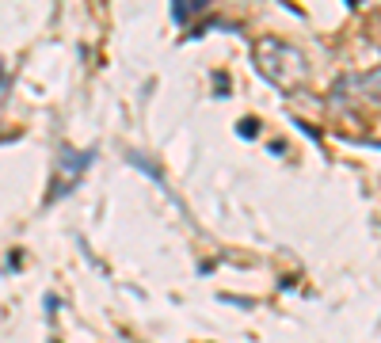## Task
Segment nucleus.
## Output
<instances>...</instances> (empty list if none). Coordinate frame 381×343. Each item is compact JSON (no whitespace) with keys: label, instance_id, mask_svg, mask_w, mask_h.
Here are the masks:
<instances>
[{"label":"nucleus","instance_id":"nucleus-1","mask_svg":"<svg viewBox=\"0 0 381 343\" xmlns=\"http://www.w3.org/2000/svg\"><path fill=\"white\" fill-rule=\"evenodd\" d=\"M255 69H260V77H267L275 88H282V92L302 88L305 77H309V65H305L302 50L290 46V43H279V38L255 43Z\"/></svg>","mask_w":381,"mask_h":343},{"label":"nucleus","instance_id":"nucleus-2","mask_svg":"<svg viewBox=\"0 0 381 343\" xmlns=\"http://www.w3.org/2000/svg\"><path fill=\"white\" fill-rule=\"evenodd\" d=\"M92 149L88 153H73V149H61L57 157V168H54V179H50V191H46V203H57V198H65L69 191L77 187V179L84 176V168L92 164Z\"/></svg>","mask_w":381,"mask_h":343},{"label":"nucleus","instance_id":"nucleus-3","mask_svg":"<svg viewBox=\"0 0 381 343\" xmlns=\"http://www.w3.org/2000/svg\"><path fill=\"white\" fill-rule=\"evenodd\" d=\"M351 99H366V103H381V73L366 77H343L332 88V107H347Z\"/></svg>","mask_w":381,"mask_h":343},{"label":"nucleus","instance_id":"nucleus-4","mask_svg":"<svg viewBox=\"0 0 381 343\" xmlns=\"http://www.w3.org/2000/svg\"><path fill=\"white\" fill-rule=\"evenodd\" d=\"M206 4H199V0H180V4H172V19H176V23H187L191 16H199Z\"/></svg>","mask_w":381,"mask_h":343},{"label":"nucleus","instance_id":"nucleus-5","mask_svg":"<svg viewBox=\"0 0 381 343\" xmlns=\"http://www.w3.org/2000/svg\"><path fill=\"white\" fill-rule=\"evenodd\" d=\"M130 164H133V168H141V172H145V176H153V179H157V184H164V176H160V168H157V164H153V160H149L145 153H130Z\"/></svg>","mask_w":381,"mask_h":343},{"label":"nucleus","instance_id":"nucleus-6","mask_svg":"<svg viewBox=\"0 0 381 343\" xmlns=\"http://www.w3.org/2000/svg\"><path fill=\"white\" fill-rule=\"evenodd\" d=\"M241 134H244V137L255 134V123H252V118H244V123H241Z\"/></svg>","mask_w":381,"mask_h":343},{"label":"nucleus","instance_id":"nucleus-7","mask_svg":"<svg viewBox=\"0 0 381 343\" xmlns=\"http://www.w3.org/2000/svg\"><path fill=\"white\" fill-rule=\"evenodd\" d=\"M4 84H8V69H4V62H0V92H4Z\"/></svg>","mask_w":381,"mask_h":343}]
</instances>
